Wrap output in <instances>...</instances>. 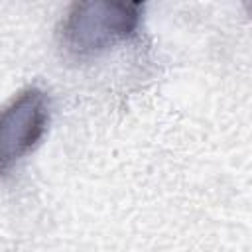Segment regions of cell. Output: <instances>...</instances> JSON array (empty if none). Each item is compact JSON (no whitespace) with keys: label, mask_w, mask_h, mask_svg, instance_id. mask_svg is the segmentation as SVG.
Wrapping results in <instances>:
<instances>
[{"label":"cell","mask_w":252,"mask_h":252,"mask_svg":"<svg viewBox=\"0 0 252 252\" xmlns=\"http://www.w3.org/2000/svg\"><path fill=\"white\" fill-rule=\"evenodd\" d=\"M144 4L126 0H83L63 14L57 37L73 59H91L132 39L142 24Z\"/></svg>","instance_id":"cell-1"},{"label":"cell","mask_w":252,"mask_h":252,"mask_svg":"<svg viewBox=\"0 0 252 252\" xmlns=\"http://www.w3.org/2000/svg\"><path fill=\"white\" fill-rule=\"evenodd\" d=\"M49 118V96L39 87L22 89L0 108V177L41 144Z\"/></svg>","instance_id":"cell-2"}]
</instances>
